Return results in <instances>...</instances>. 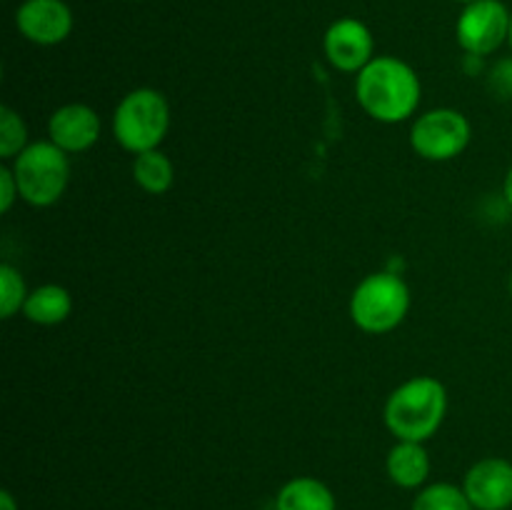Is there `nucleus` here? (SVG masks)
<instances>
[{
  "mask_svg": "<svg viewBox=\"0 0 512 510\" xmlns=\"http://www.w3.org/2000/svg\"><path fill=\"white\" fill-rule=\"evenodd\" d=\"M355 98L368 118L398 125L418 113L423 85L410 63L395 55H375L355 78Z\"/></svg>",
  "mask_w": 512,
  "mask_h": 510,
  "instance_id": "1",
  "label": "nucleus"
},
{
  "mask_svg": "<svg viewBox=\"0 0 512 510\" xmlns=\"http://www.w3.org/2000/svg\"><path fill=\"white\" fill-rule=\"evenodd\" d=\"M445 413H448V388L433 375H415L388 395L383 420L395 440L425 443L438 433Z\"/></svg>",
  "mask_w": 512,
  "mask_h": 510,
  "instance_id": "2",
  "label": "nucleus"
},
{
  "mask_svg": "<svg viewBox=\"0 0 512 510\" xmlns=\"http://www.w3.org/2000/svg\"><path fill=\"white\" fill-rule=\"evenodd\" d=\"M410 313V288L393 270L370 273L350 295V320L368 335L393 333Z\"/></svg>",
  "mask_w": 512,
  "mask_h": 510,
  "instance_id": "3",
  "label": "nucleus"
},
{
  "mask_svg": "<svg viewBox=\"0 0 512 510\" xmlns=\"http://www.w3.org/2000/svg\"><path fill=\"white\" fill-rule=\"evenodd\" d=\"M170 130V105L160 90L135 88L113 110V138L128 153L160 148Z\"/></svg>",
  "mask_w": 512,
  "mask_h": 510,
  "instance_id": "4",
  "label": "nucleus"
},
{
  "mask_svg": "<svg viewBox=\"0 0 512 510\" xmlns=\"http://www.w3.org/2000/svg\"><path fill=\"white\" fill-rule=\"evenodd\" d=\"M13 175L18 180L20 200L33 208H50L65 195L70 183V158L50 140L30 143L13 160Z\"/></svg>",
  "mask_w": 512,
  "mask_h": 510,
  "instance_id": "5",
  "label": "nucleus"
},
{
  "mask_svg": "<svg viewBox=\"0 0 512 510\" xmlns=\"http://www.w3.org/2000/svg\"><path fill=\"white\" fill-rule=\"evenodd\" d=\"M473 138L468 115L455 108H433L420 113L410 128V148L430 163H448L465 153Z\"/></svg>",
  "mask_w": 512,
  "mask_h": 510,
  "instance_id": "6",
  "label": "nucleus"
},
{
  "mask_svg": "<svg viewBox=\"0 0 512 510\" xmlns=\"http://www.w3.org/2000/svg\"><path fill=\"white\" fill-rule=\"evenodd\" d=\"M510 20L512 13L503 0H475L460 13L455 23V38L465 55L488 58L508 43Z\"/></svg>",
  "mask_w": 512,
  "mask_h": 510,
  "instance_id": "7",
  "label": "nucleus"
},
{
  "mask_svg": "<svg viewBox=\"0 0 512 510\" xmlns=\"http://www.w3.org/2000/svg\"><path fill=\"white\" fill-rule=\"evenodd\" d=\"M323 50L335 70L358 75L375 58V38L363 20L338 18L325 30Z\"/></svg>",
  "mask_w": 512,
  "mask_h": 510,
  "instance_id": "8",
  "label": "nucleus"
},
{
  "mask_svg": "<svg viewBox=\"0 0 512 510\" xmlns=\"http://www.w3.org/2000/svg\"><path fill=\"white\" fill-rule=\"evenodd\" d=\"M73 10L65 0H23L15 10V28L35 45H58L73 33Z\"/></svg>",
  "mask_w": 512,
  "mask_h": 510,
  "instance_id": "9",
  "label": "nucleus"
},
{
  "mask_svg": "<svg viewBox=\"0 0 512 510\" xmlns=\"http://www.w3.org/2000/svg\"><path fill=\"white\" fill-rule=\"evenodd\" d=\"M463 490L475 510H508L512 505V463L483 458L465 473Z\"/></svg>",
  "mask_w": 512,
  "mask_h": 510,
  "instance_id": "10",
  "label": "nucleus"
},
{
  "mask_svg": "<svg viewBox=\"0 0 512 510\" xmlns=\"http://www.w3.org/2000/svg\"><path fill=\"white\" fill-rule=\"evenodd\" d=\"M100 115L85 103H65L48 120V140L68 155L85 153L100 140Z\"/></svg>",
  "mask_w": 512,
  "mask_h": 510,
  "instance_id": "11",
  "label": "nucleus"
},
{
  "mask_svg": "<svg viewBox=\"0 0 512 510\" xmlns=\"http://www.w3.org/2000/svg\"><path fill=\"white\" fill-rule=\"evenodd\" d=\"M385 470L388 478L393 480L398 488L415 490L428 480L430 475V455L423 443H413V440H398L393 448L388 450L385 458Z\"/></svg>",
  "mask_w": 512,
  "mask_h": 510,
  "instance_id": "12",
  "label": "nucleus"
},
{
  "mask_svg": "<svg viewBox=\"0 0 512 510\" xmlns=\"http://www.w3.org/2000/svg\"><path fill=\"white\" fill-rule=\"evenodd\" d=\"M73 313V295L58 283L38 285L28 293L23 305V318L35 325H60Z\"/></svg>",
  "mask_w": 512,
  "mask_h": 510,
  "instance_id": "13",
  "label": "nucleus"
},
{
  "mask_svg": "<svg viewBox=\"0 0 512 510\" xmlns=\"http://www.w3.org/2000/svg\"><path fill=\"white\" fill-rule=\"evenodd\" d=\"M275 510H338V503H335L333 490L323 480L300 475L280 488Z\"/></svg>",
  "mask_w": 512,
  "mask_h": 510,
  "instance_id": "14",
  "label": "nucleus"
},
{
  "mask_svg": "<svg viewBox=\"0 0 512 510\" xmlns=\"http://www.w3.org/2000/svg\"><path fill=\"white\" fill-rule=\"evenodd\" d=\"M133 180L148 195H163L175 183V165L160 148L145 150L133 158Z\"/></svg>",
  "mask_w": 512,
  "mask_h": 510,
  "instance_id": "15",
  "label": "nucleus"
},
{
  "mask_svg": "<svg viewBox=\"0 0 512 510\" xmlns=\"http://www.w3.org/2000/svg\"><path fill=\"white\" fill-rule=\"evenodd\" d=\"M410 510H475L463 488L453 483H433L420 490Z\"/></svg>",
  "mask_w": 512,
  "mask_h": 510,
  "instance_id": "16",
  "label": "nucleus"
},
{
  "mask_svg": "<svg viewBox=\"0 0 512 510\" xmlns=\"http://www.w3.org/2000/svg\"><path fill=\"white\" fill-rule=\"evenodd\" d=\"M28 145V125L23 115L10 105H3L0 108V158L15 160Z\"/></svg>",
  "mask_w": 512,
  "mask_h": 510,
  "instance_id": "17",
  "label": "nucleus"
},
{
  "mask_svg": "<svg viewBox=\"0 0 512 510\" xmlns=\"http://www.w3.org/2000/svg\"><path fill=\"white\" fill-rule=\"evenodd\" d=\"M30 290L25 288V280L15 265H0V318L10 320L13 315L23 313L25 298Z\"/></svg>",
  "mask_w": 512,
  "mask_h": 510,
  "instance_id": "18",
  "label": "nucleus"
},
{
  "mask_svg": "<svg viewBox=\"0 0 512 510\" xmlns=\"http://www.w3.org/2000/svg\"><path fill=\"white\" fill-rule=\"evenodd\" d=\"M20 200V190H18V180H15L13 168L3 165L0 168V213H10L13 205Z\"/></svg>",
  "mask_w": 512,
  "mask_h": 510,
  "instance_id": "19",
  "label": "nucleus"
},
{
  "mask_svg": "<svg viewBox=\"0 0 512 510\" xmlns=\"http://www.w3.org/2000/svg\"><path fill=\"white\" fill-rule=\"evenodd\" d=\"M493 85L500 90V93L512 95V58L500 60L498 65L493 68Z\"/></svg>",
  "mask_w": 512,
  "mask_h": 510,
  "instance_id": "20",
  "label": "nucleus"
},
{
  "mask_svg": "<svg viewBox=\"0 0 512 510\" xmlns=\"http://www.w3.org/2000/svg\"><path fill=\"white\" fill-rule=\"evenodd\" d=\"M0 510H18V503H15L10 490H0Z\"/></svg>",
  "mask_w": 512,
  "mask_h": 510,
  "instance_id": "21",
  "label": "nucleus"
},
{
  "mask_svg": "<svg viewBox=\"0 0 512 510\" xmlns=\"http://www.w3.org/2000/svg\"><path fill=\"white\" fill-rule=\"evenodd\" d=\"M503 198L505 203H508V208L512 210V165L508 168V173H505V180H503Z\"/></svg>",
  "mask_w": 512,
  "mask_h": 510,
  "instance_id": "22",
  "label": "nucleus"
},
{
  "mask_svg": "<svg viewBox=\"0 0 512 510\" xmlns=\"http://www.w3.org/2000/svg\"><path fill=\"white\" fill-rule=\"evenodd\" d=\"M508 290H510V298H512V273H510V278H508Z\"/></svg>",
  "mask_w": 512,
  "mask_h": 510,
  "instance_id": "23",
  "label": "nucleus"
},
{
  "mask_svg": "<svg viewBox=\"0 0 512 510\" xmlns=\"http://www.w3.org/2000/svg\"><path fill=\"white\" fill-rule=\"evenodd\" d=\"M508 45H510V50H512V20H510V38H508Z\"/></svg>",
  "mask_w": 512,
  "mask_h": 510,
  "instance_id": "24",
  "label": "nucleus"
},
{
  "mask_svg": "<svg viewBox=\"0 0 512 510\" xmlns=\"http://www.w3.org/2000/svg\"><path fill=\"white\" fill-rule=\"evenodd\" d=\"M458 3H463V5H468V3H475V0H458Z\"/></svg>",
  "mask_w": 512,
  "mask_h": 510,
  "instance_id": "25",
  "label": "nucleus"
}]
</instances>
